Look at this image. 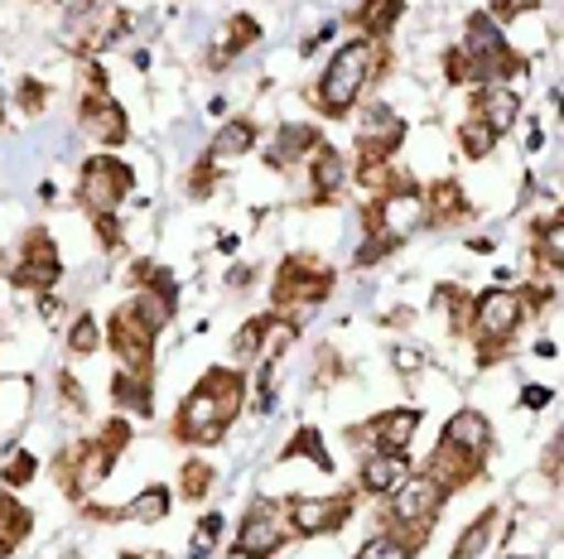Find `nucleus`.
<instances>
[{
    "instance_id": "cd10ccee",
    "label": "nucleus",
    "mask_w": 564,
    "mask_h": 559,
    "mask_svg": "<svg viewBox=\"0 0 564 559\" xmlns=\"http://www.w3.org/2000/svg\"><path fill=\"white\" fill-rule=\"evenodd\" d=\"M535 261H541L545 271H560L564 265V222H560V212L535 227Z\"/></svg>"
},
{
    "instance_id": "c03bdc74",
    "label": "nucleus",
    "mask_w": 564,
    "mask_h": 559,
    "mask_svg": "<svg viewBox=\"0 0 564 559\" xmlns=\"http://www.w3.org/2000/svg\"><path fill=\"white\" fill-rule=\"evenodd\" d=\"M188 194H194V198H208V194H213V155L198 160L194 179H188Z\"/></svg>"
},
{
    "instance_id": "0eeeda50",
    "label": "nucleus",
    "mask_w": 564,
    "mask_h": 559,
    "mask_svg": "<svg viewBox=\"0 0 564 559\" xmlns=\"http://www.w3.org/2000/svg\"><path fill=\"white\" fill-rule=\"evenodd\" d=\"M58 275H63V256H58V246H54V237L44 232V227H34L30 237H24V256L15 265V289H30V295H48V289L58 285Z\"/></svg>"
},
{
    "instance_id": "4c0bfd02",
    "label": "nucleus",
    "mask_w": 564,
    "mask_h": 559,
    "mask_svg": "<svg viewBox=\"0 0 564 559\" xmlns=\"http://www.w3.org/2000/svg\"><path fill=\"white\" fill-rule=\"evenodd\" d=\"M357 559H410V550L401 540H391V536H371L362 550H357Z\"/></svg>"
},
{
    "instance_id": "7c9ffc66",
    "label": "nucleus",
    "mask_w": 564,
    "mask_h": 559,
    "mask_svg": "<svg viewBox=\"0 0 564 559\" xmlns=\"http://www.w3.org/2000/svg\"><path fill=\"white\" fill-rule=\"evenodd\" d=\"M497 140H502V135H492L478 117H468L464 125H458V145H464V155H468V160H487V155H492Z\"/></svg>"
},
{
    "instance_id": "e433bc0d",
    "label": "nucleus",
    "mask_w": 564,
    "mask_h": 559,
    "mask_svg": "<svg viewBox=\"0 0 564 559\" xmlns=\"http://www.w3.org/2000/svg\"><path fill=\"white\" fill-rule=\"evenodd\" d=\"M395 246H401V237H395V232H367V241L357 246V265H371V261L391 256Z\"/></svg>"
},
{
    "instance_id": "a19ab883",
    "label": "nucleus",
    "mask_w": 564,
    "mask_h": 559,
    "mask_svg": "<svg viewBox=\"0 0 564 559\" xmlns=\"http://www.w3.org/2000/svg\"><path fill=\"white\" fill-rule=\"evenodd\" d=\"M444 78L454 83V87L473 83V63H468V54H464V48H448V54H444Z\"/></svg>"
},
{
    "instance_id": "c9c22d12",
    "label": "nucleus",
    "mask_w": 564,
    "mask_h": 559,
    "mask_svg": "<svg viewBox=\"0 0 564 559\" xmlns=\"http://www.w3.org/2000/svg\"><path fill=\"white\" fill-rule=\"evenodd\" d=\"M217 536H223V512H208V516L198 520L194 540H188V555H194V559H208L213 545H217Z\"/></svg>"
},
{
    "instance_id": "72a5a7b5",
    "label": "nucleus",
    "mask_w": 564,
    "mask_h": 559,
    "mask_svg": "<svg viewBox=\"0 0 564 559\" xmlns=\"http://www.w3.org/2000/svg\"><path fill=\"white\" fill-rule=\"evenodd\" d=\"M280 459H314L318 468H324V473H328V453H324V443H318V435H314V429H300V435H294L290 443H285V449H280Z\"/></svg>"
},
{
    "instance_id": "4be33fe9",
    "label": "nucleus",
    "mask_w": 564,
    "mask_h": 559,
    "mask_svg": "<svg viewBox=\"0 0 564 559\" xmlns=\"http://www.w3.org/2000/svg\"><path fill=\"white\" fill-rule=\"evenodd\" d=\"M444 439L458 443V449L482 453V459H487V449H492V425H487L478 410H458V415L444 425Z\"/></svg>"
},
{
    "instance_id": "ea45409f",
    "label": "nucleus",
    "mask_w": 564,
    "mask_h": 559,
    "mask_svg": "<svg viewBox=\"0 0 564 559\" xmlns=\"http://www.w3.org/2000/svg\"><path fill=\"white\" fill-rule=\"evenodd\" d=\"M97 443L111 453V459H121V449L131 443V425H126V419H107V429L97 435Z\"/></svg>"
},
{
    "instance_id": "7ed1b4c3",
    "label": "nucleus",
    "mask_w": 564,
    "mask_h": 559,
    "mask_svg": "<svg viewBox=\"0 0 564 559\" xmlns=\"http://www.w3.org/2000/svg\"><path fill=\"white\" fill-rule=\"evenodd\" d=\"M131 188H135V174H131V164H121L117 155H93V160H83V174H78V198H83V208H93V212H117Z\"/></svg>"
},
{
    "instance_id": "8fccbe9b",
    "label": "nucleus",
    "mask_w": 564,
    "mask_h": 559,
    "mask_svg": "<svg viewBox=\"0 0 564 559\" xmlns=\"http://www.w3.org/2000/svg\"><path fill=\"white\" fill-rule=\"evenodd\" d=\"M63 559H83V555H73V550H68V555H63Z\"/></svg>"
},
{
    "instance_id": "a878e982",
    "label": "nucleus",
    "mask_w": 564,
    "mask_h": 559,
    "mask_svg": "<svg viewBox=\"0 0 564 559\" xmlns=\"http://www.w3.org/2000/svg\"><path fill=\"white\" fill-rule=\"evenodd\" d=\"M251 145H256V121H247V117L227 121L223 131L213 135V155H223V160H237V155H247Z\"/></svg>"
},
{
    "instance_id": "1a4fd4ad",
    "label": "nucleus",
    "mask_w": 564,
    "mask_h": 559,
    "mask_svg": "<svg viewBox=\"0 0 564 559\" xmlns=\"http://www.w3.org/2000/svg\"><path fill=\"white\" fill-rule=\"evenodd\" d=\"M107 342H111V352L121 358V372H140V376H150V362H155V333H150V328L140 324L131 309L111 314V324H107Z\"/></svg>"
},
{
    "instance_id": "a211bd4d",
    "label": "nucleus",
    "mask_w": 564,
    "mask_h": 559,
    "mask_svg": "<svg viewBox=\"0 0 564 559\" xmlns=\"http://www.w3.org/2000/svg\"><path fill=\"white\" fill-rule=\"evenodd\" d=\"M348 184V160L338 155L333 145L318 140L314 145V160H310V188H314V202H333Z\"/></svg>"
},
{
    "instance_id": "423d86ee",
    "label": "nucleus",
    "mask_w": 564,
    "mask_h": 559,
    "mask_svg": "<svg viewBox=\"0 0 564 559\" xmlns=\"http://www.w3.org/2000/svg\"><path fill=\"white\" fill-rule=\"evenodd\" d=\"M352 516V492H338V497H290L285 502V526L294 536H328V530H343Z\"/></svg>"
},
{
    "instance_id": "79ce46f5",
    "label": "nucleus",
    "mask_w": 564,
    "mask_h": 559,
    "mask_svg": "<svg viewBox=\"0 0 564 559\" xmlns=\"http://www.w3.org/2000/svg\"><path fill=\"white\" fill-rule=\"evenodd\" d=\"M15 101H20V111H30V117H34V111H44V101H48L44 83H30V78H24L20 92H15Z\"/></svg>"
},
{
    "instance_id": "09e8293b",
    "label": "nucleus",
    "mask_w": 564,
    "mask_h": 559,
    "mask_svg": "<svg viewBox=\"0 0 564 559\" xmlns=\"http://www.w3.org/2000/svg\"><path fill=\"white\" fill-rule=\"evenodd\" d=\"M121 559H155V555H135V550H131V555H121Z\"/></svg>"
},
{
    "instance_id": "f03ea898",
    "label": "nucleus",
    "mask_w": 564,
    "mask_h": 559,
    "mask_svg": "<svg viewBox=\"0 0 564 559\" xmlns=\"http://www.w3.org/2000/svg\"><path fill=\"white\" fill-rule=\"evenodd\" d=\"M371 54H377V44L362 40V34L338 44V54H333V63L314 87V107L324 111V117H348L357 107V97L371 87Z\"/></svg>"
},
{
    "instance_id": "9b49d317",
    "label": "nucleus",
    "mask_w": 564,
    "mask_h": 559,
    "mask_svg": "<svg viewBox=\"0 0 564 559\" xmlns=\"http://www.w3.org/2000/svg\"><path fill=\"white\" fill-rule=\"evenodd\" d=\"M285 540V506L275 502H256L237 526V550L241 555H256V559H271Z\"/></svg>"
},
{
    "instance_id": "5701e85b",
    "label": "nucleus",
    "mask_w": 564,
    "mask_h": 559,
    "mask_svg": "<svg viewBox=\"0 0 564 559\" xmlns=\"http://www.w3.org/2000/svg\"><path fill=\"white\" fill-rule=\"evenodd\" d=\"M318 145V125H280L275 145H271V164L285 169V164H300L304 155H314Z\"/></svg>"
},
{
    "instance_id": "6ab92c4d",
    "label": "nucleus",
    "mask_w": 564,
    "mask_h": 559,
    "mask_svg": "<svg viewBox=\"0 0 564 559\" xmlns=\"http://www.w3.org/2000/svg\"><path fill=\"white\" fill-rule=\"evenodd\" d=\"M410 478V459L405 453H387V449H377V453H367V463H362V487L371 492V497H391L395 487Z\"/></svg>"
},
{
    "instance_id": "de8ad7c7",
    "label": "nucleus",
    "mask_w": 564,
    "mask_h": 559,
    "mask_svg": "<svg viewBox=\"0 0 564 559\" xmlns=\"http://www.w3.org/2000/svg\"><path fill=\"white\" fill-rule=\"evenodd\" d=\"M420 362H425V358H420V352H410V348L395 352V366H401V372H420Z\"/></svg>"
},
{
    "instance_id": "c85d7f7f",
    "label": "nucleus",
    "mask_w": 564,
    "mask_h": 559,
    "mask_svg": "<svg viewBox=\"0 0 564 559\" xmlns=\"http://www.w3.org/2000/svg\"><path fill=\"white\" fill-rule=\"evenodd\" d=\"M261 40V20H251V15H232L227 20V34H223V54H217L213 63H227V58H237L247 44Z\"/></svg>"
},
{
    "instance_id": "bb28decb",
    "label": "nucleus",
    "mask_w": 564,
    "mask_h": 559,
    "mask_svg": "<svg viewBox=\"0 0 564 559\" xmlns=\"http://www.w3.org/2000/svg\"><path fill=\"white\" fill-rule=\"evenodd\" d=\"M492 536H497V512L487 506V512L473 520V526L458 536V545H454V559H482V550L492 545Z\"/></svg>"
},
{
    "instance_id": "6e6552de",
    "label": "nucleus",
    "mask_w": 564,
    "mask_h": 559,
    "mask_svg": "<svg viewBox=\"0 0 564 559\" xmlns=\"http://www.w3.org/2000/svg\"><path fill=\"white\" fill-rule=\"evenodd\" d=\"M482 463H487L482 453L458 449V443L440 439V443H434V453H430V463H425V478L444 492V497H454V492H464L468 482H478V478H482Z\"/></svg>"
},
{
    "instance_id": "f257e3e1",
    "label": "nucleus",
    "mask_w": 564,
    "mask_h": 559,
    "mask_svg": "<svg viewBox=\"0 0 564 559\" xmlns=\"http://www.w3.org/2000/svg\"><path fill=\"white\" fill-rule=\"evenodd\" d=\"M241 396H247V381H241V372H223V366H213V372L203 376L194 391H188V401L178 405L174 435L184 443H217V439H223V429L237 419Z\"/></svg>"
},
{
    "instance_id": "49530a36",
    "label": "nucleus",
    "mask_w": 564,
    "mask_h": 559,
    "mask_svg": "<svg viewBox=\"0 0 564 559\" xmlns=\"http://www.w3.org/2000/svg\"><path fill=\"white\" fill-rule=\"evenodd\" d=\"M521 405H525V410H541V405H550V391L545 386H525L521 391Z\"/></svg>"
},
{
    "instance_id": "f8f14e48",
    "label": "nucleus",
    "mask_w": 564,
    "mask_h": 559,
    "mask_svg": "<svg viewBox=\"0 0 564 559\" xmlns=\"http://www.w3.org/2000/svg\"><path fill=\"white\" fill-rule=\"evenodd\" d=\"M391 520H405V526H434V516H440V506L448 502L440 487L425 478V473H415V478H405L401 487L391 492Z\"/></svg>"
},
{
    "instance_id": "412c9836",
    "label": "nucleus",
    "mask_w": 564,
    "mask_h": 559,
    "mask_svg": "<svg viewBox=\"0 0 564 559\" xmlns=\"http://www.w3.org/2000/svg\"><path fill=\"white\" fill-rule=\"evenodd\" d=\"M420 202H425V222H434V227L468 218V198H464V188H458L454 179H440L430 194H420Z\"/></svg>"
},
{
    "instance_id": "2f4dec72",
    "label": "nucleus",
    "mask_w": 564,
    "mask_h": 559,
    "mask_svg": "<svg viewBox=\"0 0 564 559\" xmlns=\"http://www.w3.org/2000/svg\"><path fill=\"white\" fill-rule=\"evenodd\" d=\"M101 348V324L93 319V314H78L68 328V352L73 358H93V352Z\"/></svg>"
},
{
    "instance_id": "2eb2a0df",
    "label": "nucleus",
    "mask_w": 564,
    "mask_h": 559,
    "mask_svg": "<svg viewBox=\"0 0 564 559\" xmlns=\"http://www.w3.org/2000/svg\"><path fill=\"white\" fill-rule=\"evenodd\" d=\"M415 429H420V410H381L367 429H357L352 443H377L387 453H405L415 443Z\"/></svg>"
},
{
    "instance_id": "aec40b11",
    "label": "nucleus",
    "mask_w": 564,
    "mask_h": 559,
    "mask_svg": "<svg viewBox=\"0 0 564 559\" xmlns=\"http://www.w3.org/2000/svg\"><path fill=\"white\" fill-rule=\"evenodd\" d=\"M401 15H405V0H362V6H357V15H352V24H357V34H362V40L381 44L395 24H401Z\"/></svg>"
},
{
    "instance_id": "9d476101",
    "label": "nucleus",
    "mask_w": 564,
    "mask_h": 559,
    "mask_svg": "<svg viewBox=\"0 0 564 559\" xmlns=\"http://www.w3.org/2000/svg\"><path fill=\"white\" fill-rule=\"evenodd\" d=\"M521 319H525V304H521L517 289H487V295L473 299V333L478 338L511 342Z\"/></svg>"
},
{
    "instance_id": "39448f33",
    "label": "nucleus",
    "mask_w": 564,
    "mask_h": 559,
    "mask_svg": "<svg viewBox=\"0 0 564 559\" xmlns=\"http://www.w3.org/2000/svg\"><path fill=\"white\" fill-rule=\"evenodd\" d=\"M58 487L68 492V497H87V492L97 487V482L111 478V468H117V459H111L107 449H101L97 439L87 443H73L68 453H58Z\"/></svg>"
},
{
    "instance_id": "58836bf2",
    "label": "nucleus",
    "mask_w": 564,
    "mask_h": 559,
    "mask_svg": "<svg viewBox=\"0 0 564 559\" xmlns=\"http://www.w3.org/2000/svg\"><path fill=\"white\" fill-rule=\"evenodd\" d=\"M34 473H40V459L34 453H15L6 463V487H24V482H34Z\"/></svg>"
},
{
    "instance_id": "f704fd0d",
    "label": "nucleus",
    "mask_w": 564,
    "mask_h": 559,
    "mask_svg": "<svg viewBox=\"0 0 564 559\" xmlns=\"http://www.w3.org/2000/svg\"><path fill=\"white\" fill-rule=\"evenodd\" d=\"M126 516H135V520H164V516H170V492H164V487H145L131 506H126Z\"/></svg>"
},
{
    "instance_id": "393cba45",
    "label": "nucleus",
    "mask_w": 564,
    "mask_h": 559,
    "mask_svg": "<svg viewBox=\"0 0 564 559\" xmlns=\"http://www.w3.org/2000/svg\"><path fill=\"white\" fill-rule=\"evenodd\" d=\"M111 401H117L121 410H135V415L150 419V410H155V401H150V376L117 372V376H111Z\"/></svg>"
},
{
    "instance_id": "c756f323",
    "label": "nucleus",
    "mask_w": 564,
    "mask_h": 559,
    "mask_svg": "<svg viewBox=\"0 0 564 559\" xmlns=\"http://www.w3.org/2000/svg\"><path fill=\"white\" fill-rule=\"evenodd\" d=\"M271 319H275V314H256V319L241 324V333L232 338V352H237L241 362H256V358H261L265 333H271Z\"/></svg>"
},
{
    "instance_id": "4468645a",
    "label": "nucleus",
    "mask_w": 564,
    "mask_h": 559,
    "mask_svg": "<svg viewBox=\"0 0 564 559\" xmlns=\"http://www.w3.org/2000/svg\"><path fill=\"white\" fill-rule=\"evenodd\" d=\"M126 309H131L135 319L150 328V333H160V328L174 319V309H178V285H174V275H170V271H155V275H150V285L135 295V304H126Z\"/></svg>"
},
{
    "instance_id": "b1692460",
    "label": "nucleus",
    "mask_w": 564,
    "mask_h": 559,
    "mask_svg": "<svg viewBox=\"0 0 564 559\" xmlns=\"http://www.w3.org/2000/svg\"><path fill=\"white\" fill-rule=\"evenodd\" d=\"M30 530H34V516H30V506H20L15 497H10V492H0V555L20 550Z\"/></svg>"
},
{
    "instance_id": "f3484780",
    "label": "nucleus",
    "mask_w": 564,
    "mask_h": 559,
    "mask_svg": "<svg viewBox=\"0 0 564 559\" xmlns=\"http://www.w3.org/2000/svg\"><path fill=\"white\" fill-rule=\"evenodd\" d=\"M78 121H83V131H87V135H97V140H101V145H121V140L131 135V125H126V111H121L107 92H87L83 111H78Z\"/></svg>"
},
{
    "instance_id": "dca6fc26",
    "label": "nucleus",
    "mask_w": 564,
    "mask_h": 559,
    "mask_svg": "<svg viewBox=\"0 0 564 559\" xmlns=\"http://www.w3.org/2000/svg\"><path fill=\"white\" fill-rule=\"evenodd\" d=\"M473 117H478L492 135H502V131H511V125H517V117H521V97L511 92L507 83H482L478 97H473Z\"/></svg>"
},
{
    "instance_id": "a18cd8bd",
    "label": "nucleus",
    "mask_w": 564,
    "mask_h": 559,
    "mask_svg": "<svg viewBox=\"0 0 564 559\" xmlns=\"http://www.w3.org/2000/svg\"><path fill=\"white\" fill-rule=\"evenodd\" d=\"M535 6H541V0H497L492 15L497 20H517V15H525V10H535Z\"/></svg>"
},
{
    "instance_id": "20e7f679",
    "label": "nucleus",
    "mask_w": 564,
    "mask_h": 559,
    "mask_svg": "<svg viewBox=\"0 0 564 559\" xmlns=\"http://www.w3.org/2000/svg\"><path fill=\"white\" fill-rule=\"evenodd\" d=\"M328 289H333L328 265H318L310 256H290L285 265H280L271 295H275V309H310V304L328 299Z\"/></svg>"
},
{
    "instance_id": "ddd939ff",
    "label": "nucleus",
    "mask_w": 564,
    "mask_h": 559,
    "mask_svg": "<svg viewBox=\"0 0 564 559\" xmlns=\"http://www.w3.org/2000/svg\"><path fill=\"white\" fill-rule=\"evenodd\" d=\"M401 140H405V121L395 117L387 101H371L362 111V125H357V150H362V155L391 160L395 150H401Z\"/></svg>"
},
{
    "instance_id": "37998d69",
    "label": "nucleus",
    "mask_w": 564,
    "mask_h": 559,
    "mask_svg": "<svg viewBox=\"0 0 564 559\" xmlns=\"http://www.w3.org/2000/svg\"><path fill=\"white\" fill-rule=\"evenodd\" d=\"M93 222H97L101 246H121V222H117V212H93Z\"/></svg>"
},
{
    "instance_id": "473e14b6",
    "label": "nucleus",
    "mask_w": 564,
    "mask_h": 559,
    "mask_svg": "<svg viewBox=\"0 0 564 559\" xmlns=\"http://www.w3.org/2000/svg\"><path fill=\"white\" fill-rule=\"evenodd\" d=\"M213 478H217V468L194 459V463H184V473H178V492H184L188 502H203L213 492Z\"/></svg>"
}]
</instances>
